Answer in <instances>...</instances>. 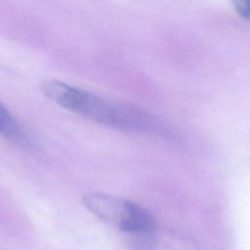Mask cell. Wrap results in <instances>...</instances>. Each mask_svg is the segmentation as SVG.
Listing matches in <instances>:
<instances>
[{
  "mask_svg": "<svg viewBox=\"0 0 250 250\" xmlns=\"http://www.w3.org/2000/svg\"><path fill=\"white\" fill-rule=\"evenodd\" d=\"M41 88L56 104L95 122L128 132H149L157 129L156 123L150 117L111 104L64 82L49 80Z\"/></svg>",
  "mask_w": 250,
  "mask_h": 250,
  "instance_id": "obj_1",
  "label": "cell"
},
{
  "mask_svg": "<svg viewBox=\"0 0 250 250\" xmlns=\"http://www.w3.org/2000/svg\"><path fill=\"white\" fill-rule=\"evenodd\" d=\"M82 202L92 214L126 233L136 249L148 250L153 246L156 225L145 208L130 200L101 192L86 194Z\"/></svg>",
  "mask_w": 250,
  "mask_h": 250,
  "instance_id": "obj_2",
  "label": "cell"
},
{
  "mask_svg": "<svg viewBox=\"0 0 250 250\" xmlns=\"http://www.w3.org/2000/svg\"><path fill=\"white\" fill-rule=\"evenodd\" d=\"M0 135L13 142L25 144L28 139L22 127L10 112V110L0 102Z\"/></svg>",
  "mask_w": 250,
  "mask_h": 250,
  "instance_id": "obj_3",
  "label": "cell"
},
{
  "mask_svg": "<svg viewBox=\"0 0 250 250\" xmlns=\"http://www.w3.org/2000/svg\"><path fill=\"white\" fill-rule=\"evenodd\" d=\"M237 15L250 21V0H230Z\"/></svg>",
  "mask_w": 250,
  "mask_h": 250,
  "instance_id": "obj_4",
  "label": "cell"
}]
</instances>
